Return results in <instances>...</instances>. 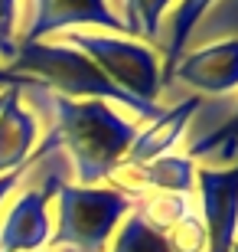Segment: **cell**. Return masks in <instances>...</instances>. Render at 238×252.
Wrapping results in <instances>:
<instances>
[{
  "label": "cell",
  "mask_w": 238,
  "mask_h": 252,
  "mask_svg": "<svg viewBox=\"0 0 238 252\" xmlns=\"http://www.w3.org/2000/svg\"><path fill=\"white\" fill-rule=\"evenodd\" d=\"M20 98L36 118H49L53 128L36 148L62 151L75 170L79 187H101L105 180H111L137 138V125L101 98H65L49 92L43 82L20 89Z\"/></svg>",
  "instance_id": "1"
},
{
  "label": "cell",
  "mask_w": 238,
  "mask_h": 252,
  "mask_svg": "<svg viewBox=\"0 0 238 252\" xmlns=\"http://www.w3.org/2000/svg\"><path fill=\"white\" fill-rule=\"evenodd\" d=\"M7 69L17 75H26V79H36L49 92L65 95V98H101L108 105L118 102L128 105L131 112L147 118V122H157L163 115L160 105L137 102L128 92H121L85 53L65 46V43H46V39L23 43V46H17V56L7 63Z\"/></svg>",
  "instance_id": "2"
},
{
  "label": "cell",
  "mask_w": 238,
  "mask_h": 252,
  "mask_svg": "<svg viewBox=\"0 0 238 252\" xmlns=\"http://www.w3.org/2000/svg\"><path fill=\"white\" fill-rule=\"evenodd\" d=\"M137 200L118 187H79L65 180L55 190V226L49 246L72 252H105L114 226L134 213Z\"/></svg>",
  "instance_id": "3"
},
{
  "label": "cell",
  "mask_w": 238,
  "mask_h": 252,
  "mask_svg": "<svg viewBox=\"0 0 238 252\" xmlns=\"http://www.w3.org/2000/svg\"><path fill=\"white\" fill-rule=\"evenodd\" d=\"M65 46L79 49L118 85L121 92L147 105H157L160 95V59L150 46L137 39H121L108 33H88V30H69L62 36Z\"/></svg>",
  "instance_id": "4"
},
{
  "label": "cell",
  "mask_w": 238,
  "mask_h": 252,
  "mask_svg": "<svg viewBox=\"0 0 238 252\" xmlns=\"http://www.w3.org/2000/svg\"><path fill=\"white\" fill-rule=\"evenodd\" d=\"M82 27L128 33V23L108 7V0H26V23L17 33V46L39 43L49 33H69Z\"/></svg>",
  "instance_id": "5"
},
{
  "label": "cell",
  "mask_w": 238,
  "mask_h": 252,
  "mask_svg": "<svg viewBox=\"0 0 238 252\" xmlns=\"http://www.w3.org/2000/svg\"><path fill=\"white\" fill-rule=\"evenodd\" d=\"M202 196L206 252H232L238 239V164L235 167H196Z\"/></svg>",
  "instance_id": "6"
},
{
  "label": "cell",
  "mask_w": 238,
  "mask_h": 252,
  "mask_svg": "<svg viewBox=\"0 0 238 252\" xmlns=\"http://www.w3.org/2000/svg\"><path fill=\"white\" fill-rule=\"evenodd\" d=\"M173 79L209 95H225L238 89V39H222V43H209L202 49L186 53L173 65L170 82Z\"/></svg>",
  "instance_id": "7"
},
{
  "label": "cell",
  "mask_w": 238,
  "mask_h": 252,
  "mask_svg": "<svg viewBox=\"0 0 238 252\" xmlns=\"http://www.w3.org/2000/svg\"><path fill=\"white\" fill-rule=\"evenodd\" d=\"M36 134L39 118L23 105L20 89H7L0 108V177L26 167V160L36 151Z\"/></svg>",
  "instance_id": "8"
},
{
  "label": "cell",
  "mask_w": 238,
  "mask_h": 252,
  "mask_svg": "<svg viewBox=\"0 0 238 252\" xmlns=\"http://www.w3.org/2000/svg\"><path fill=\"white\" fill-rule=\"evenodd\" d=\"M111 180L124 193H134L137 187L163 190V193H189L192 180H196V164L186 154H163V158H154L147 164H137V167L121 164Z\"/></svg>",
  "instance_id": "9"
},
{
  "label": "cell",
  "mask_w": 238,
  "mask_h": 252,
  "mask_svg": "<svg viewBox=\"0 0 238 252\" xmlns=\"http://www.w3.org/2000/svg\"><path fill=\"white\" fill-rule=\"evenodd\" d=\"M199 108V98L192 95V98H183L180 105H173L170 112L163 108V115L157 118V122H150V128H144L134 138V144H131L128 158L121 160V164H128V167H137V164H147V160L154 158H163V154H170V148H173L176 141H180V134H183L186 122L192 118V112Z\"/></svg>",
  "instance_id": "10"
},
{
  "label": "cell",
  "mask_w": 238,
  "mask_h": 252,
  "mask_svg": "<svg viewBox=\"0 0 238 252\" xmlns=\"http://www.w3.org/2000/svg\"><path fill=\"white\" fill-rule=\"evenodd\" d=\"M215 0H180V7L173 13V27H170V43H166V63L160 69V85L170 82L173 75V65L183 59L186 53V43H189L192 30L199 27V20L206 17V10L212 7Z\"/></svg>",
  "instance_id": "11"
},
{
  "label": "cell",
  "mask_w": 238,
  "mask_h": 252,
  "mask_svg": "<svg viewBox=\"0 0 238 252\" xmlns=\"http://www.w3.org/2000/svg\"><path fill=\"white\" fill-rule=\"evenodd\" d=\"M134 213H137L154 233L166 236L170 226H176L189 213V200H186V193H163V190H160V193H150V196H144V200H137Z\"/></svg>",
  "instance_id": "12"
},
{
  "label": "cell",
  "mask_w": 238,
  "mask_h": 252,
  "mask_svg": "<svg viewBox=\"0 0 238 252\" xmlns=\"http://www.w3.org/2000/svg\"><path fill=\"white\" fill-rule=\"evenodd\" d=\"M105 252H170V246L137 213H128L124 223H121V229H118V236H114V246L105 249Z\"/></svg>",
  "instance_id": "13"
},
{
  "label": "cell",
  "mask_w": 238,
  "mask_h": 252,
  "mask_svg": "<svg viewBox=\"0 0 238 252\" xmlns=\"http://www.w3.org/2000/svg\"><path fill=\"white\" fill-rule=\"evenodd\" d=\"M212 154L219 160H232L238 154V108H235V115H229L215 131H209L206 138L189 141V151H186L189 160L192 158H212Z\"/></svg>",
  "instance_id": "14"
},
{
  "label": "cell",
  "mask_w": 238,
  "mask_h": 252,
  "mask_svg": "<svg viewBox=\"0 0 238 252\" xmlns=\"http://www.w3.org/2000/svg\"><path fill=\"white\" fill-rule=\"evenodd\" d=\"M124 3V13H128V33H147V36H157L160 33V17L170 0H121Z\"/></svg>",
  "instance_id": "15"
},
{
  "label": "cell",
  "mask_w": 238,
  "mask_h": 252,
  "mask_svg": "<svg viewBox=\"0 0 238 252\" xmlns=\"http://www.w3.org/2000/svg\"><path fill=\"white\" fill-rule=\"evenodd\" d=\"M163 239L170 252H206V223L199 216L186 213L176 226H170V233Z\"/></svg>",
  "instance_id": "16"
},
{
  "label": "cell",
  "mask_w": 238,
  "mask_h": 252,
  "mask_svg": "<svg viewBox=\"0 0 238 252\" xmlns=\"http://www.w3.org/2000/svg\"><path fill=\"white\" fill-rule=\"evenodd\" d=\"M20 33V0H0V65L17 56Z\"/></svg>",
  "instance_id": "17"
},
{
  "label": "cell",
  "mask_w": 238,
  "mask_h": 252,
  "mask_svg": "<svg viewBox=\"0 0 238 252\" xmlns=\"http://www.w3.org/2000/svg\"><path fill=\"white\" fill-rule=\"evenodd\" d=\"M36 79H26V75H17V72H10L7 65H0V92L3 89H26V85H33Z\"/></svg>",
  "instance_id": "18"
},
{
  "label": "cell",
  "mask_w": 238,
  "mask_h": 252,
  "mask_svg": "<svg viewBox=\"0 0 238 252\" xmlns=\"http://www.w3.org/2000/svg\"><path fill=\"white\" fill-rule=\"evenodd\" d=\"M20 180H23V170H13V174H7V177H0V206L10 200V193H17Z\"/></svg>",
  "instance_id": "19"
},
{
  "label": "cell",
  "mask_w": 238,
  "mask_h": 252,
  "mask_svg": "<svg viewBox=\"0 0 238 252\" xmlns=\"http://www.w3.org/2000/svg\"><path fill=\"white\" fill-rule=\"evenodd\" d=\"M3 92H7V89H3ZM3 92H0V108H3Z\"/></svg>",
  "instance_id": "20"
},
{
  "label": "cell",
  "mask_w": 238,
  "mask_h": 252,
  "mask_svg": "<svg viewBox=\"0 0 238 252\" xmlns=\"http://www.w3.org/2000/svg\"><path fill=\"white\" fill-rule=\"evenodd\" d=\"M232 252H238V239H235V246H232Z\"/></svg>",
  "instance_id": "21"
},
{
  "label": "cell",
  "mask_w": 238,
  "mask_h": 252,
  "mask_svg": "<svg viewBox=\"0 0 238 252\" xmlns=\"http://www.w3.org/2000/svg\"><path fill=\"white\" fill-rule=\"evenodd\" d=\"M36 252H55V249H36Z\"/></svg>",
  "instance_id": "22"
}]
</instances>
